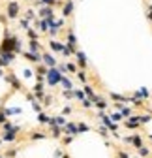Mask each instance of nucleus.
Wrapping results in <instances>:
<instances>
[{
  "label": "nucleus",
  "mask_w": 152,
  "mask_h": 158,
  "mask_svg": "<svg viewBox=\"0 0 152 158\" xmlns=\"http://www.w3.org/2000/svg\"><path fill=\"white\" fill-rule=\"evenodd\" d=\"M0 126H2V132H10V130H13V126H15V124H13L11 121H6L4 124H0Z\"/></svg>",
  "instance_id": "26"
},
{
  "label": "nucleus",
  "mask_w": 152,
  "mask_h": 158,
  "mask_svg": "<svg viewBox=\"0 0 152 158\" xmlns=\"http://www.w3.org/2000/svg\"><path fill=\"white\" fill-rule=\"evenodd\" d=\"M148 139H150V141H152V134H150V135H148Z\"/></svg>",
  "instance_id": "50"
},
{
  "label": "nucleus",
  "mask_w": 152,
  "mask_h": 158,
  "mask_svg": "<svg viewBox=\"0 0 152 158\" xmlns=\"http://www.w3.org/2000/svg\"><path fill=\"white\" fill-rule=\"evenodd\" d=\"M45 75H47V83H49L51 87H54L56 83H60V79H62V73L56 70V68H49Z\"/></svg>",
  "instance_id": "1"
},
{
  "label": "nucleus",
  "mask_w": 152,
  "mask_h": 158,
  "mask_svg": "<svg viewBox=\"0 0 152 158\" xmlns=\"http://www.w3.org/2000/svg\"><path fill=\"white\" fill-rule=\"evenodd\" d=\"M109 96H111L115 102H120V104H126V102H128V98H126V96H122V94H115V92H111Z\"/></svg>",
  "instance_id": "14"
},
{
  "label": "nucleus",
  "mask_w": 152,
  "mask_h": 158,
  "mask_svg": "<svg viewBox=\"0 0 152 158\" xmlns=\"http://www.w3.org/2000/svg\"><path fill=\"white\" fill-rule=\"evenodd\" d=\"M77 77H79V81H83V83L86 81V73L85 72H77Z\"/></svg>",
  "instance_id": "38"
},
{
  "label": "nucleus",
  "mask_w": 152,
  "mask_h": 158,
  "mask_svg": "<svg viewBox=\"0 0 152 158\" xmlns=\"http://www.w3.org/2000/svg\"><path fill=\"white\" fill-rule=\"evenodd\" d=\"M73 96H77V98H79V100H81V102L85 100V92H83L81 89H77V90H75V92H73Z\"/></svg>",
  "instance_id": "32"
},
{
  "label": "nucleus",
  "mask_w": 152,
  "mask_h": 158,
  "mask_svg": "<svg viewBox=\"0 0 152 158\" xmlns=\"http://www.w3.org/2000/svg\"><path fill=\"white\" fill-rule=\"evenodd\" d=\"M4 113H6V117H10V115H19V113H21V107H4Z\"/></svg>",
  "instance_id": "16"
},
{
  "label": "nucleus",
  "mask_w": 152,
  "mask_h": 158,
  "mask_svg": "<svg viewBox=\"0 0 152 158\" xmlns=\"http://www.w3.org/2000/svg\"><path fill=\"white\" fill-rule=\"evenodd\" d=\"M0 145H2V139H0Z\"/></svg>",
  "instance_id": "52"
},
{
  "label": "nucleus",
  "mask_w": 152,
  "mask_h": 158,
  "mask_svg": "<svg viewBox=\"0 0 152 158\" xmlns=\"http://www.w3.org/2000/svg\"><path fill=\"white\" fill-rule=\"evenodd\" d=\"M19 132H21V126H13V130H10V132H2L0 139H2V143H13L17 139Z\"/></svg>",
  "instance_id": "2"
},
{
  "label": "nucleus",
  "mask_w": 152,
  "mask_h": 158,
  "mask_svg": "<svg viewBox=\"0 0 152 158\" xmlns=\"http://www.w3.org/2000/svg\"><path fill=\"white\" fill-rule=\"evenodd\" d=\"M71 11H73V2H66L64 4V10H62V15L68 17V15H71Z\"/></svg>",
  "instance_id": "15"
},
{
  "label": "nucleus",
  "mask_w": 152,
  "mask_h": 158,
  "mask_svg": "<svg viewBox=\"0 0 152 158\" xmlns=\"http://www.w3.org/2000/svg\"><path fill=\"white\" fill-rule=\"evenodd\" d=\"M47 137V134H43V132H32L30 134V139L32 141H36V139H45Z\"/></svg>",
  "instance_id": "18"
},
{
  "label": "nucleus",
  "mask_w": 152,
  "mask_h": 158,
  "mask_svg": "<svg viewBox=\"0 0 152 158\" xmlns=\"http://www.w3.org/2000/svg\"><path fill=\"white\" fill-rule=\"evenodd\" d=\"M21 27H23L25 30H28V21H26V19H21Z\"/></svg>",
  "instance_id": "44"
},
{
  "label": "nucleus",
  "mask_w": 152,
  "mask_h": 158,
  "mask_svg": "<svg viewBox=\"0 0 152 158\" xmlns=\"http://www.w3.org/2000/svg\"><path fill=\"white\" fill-rule=\"evenodd\" d=\"M88 130H90L88 124H85V123H79V124H77V132H79V134H85V132H88Z\"/></svg>",
  "instance_id": "28"
},
{
  "label": "nucleus",
  "mask_w": 152,
  "mask_h": 158,
  "mask_svg": "<svg viewBox=\"0 0 152 158\" xmlns=\"http://www.w3.org/2000/svg\"><path fill=\"white\" fill-rule=\"evenodd\" d=\"M64 132L70 134L71 137L79 134V132H77V124H75V123H66V124H64Z\"/></svg>",
  "instance_id": "7"
},
{
  "label": "nucleus",
  "mask_w": 152,
  "mask_h": 158,
  "mask_svg": "<svg viewBox=\"0 0 152 158\" xmlns=\"http://www.w3.org/2000/svg\"><path fill=\"white\" fill-rule=\"evenodd\" d=\"M53 130V137H56V139H60V135H62V130H60V126H51Z\"/></svg>",
  "instance_id": "25"
},
{
  "label": "nucleus",
  "mask_w": 152,
  "mask_h": 158,
  "mask_svg": "<svg viewBox=\"0 0 152 158\" xmlns=\"http://www.w3.org/2000/svg\"><path fill=\"white\" fill-rule=\"evenodd\" d=\"M109 118H113V121H115V124H117L118 121H122V115H120V113H113Z\"/></svg>",
  "instance_id": "33"
},
{
  "label": "nucleus",
  "mask_w": 152,
  "mask_h": 158,
  "mask_svg": "<svg viewBox=\"0 0 152 158\" xmlns=\"http://www.w3.org/2000/svg\"><path fill=\"white\" fill-rule=\"evenodd\" d=\"M135 118H137V123H139V124H146V123H150V115H137Z\"/></svg>",
  "instance_id": "22"
},
{
  "label": "nucleus",
  "mask_w": 152,
  "mask_h": 158,
  "mask_svg": "<svg viewBox=\"0 0 152 158\" xmlns=\"http://www.w3.org/2000/svg\"><path fill=\"white\" fill-rule=\"evenodd\" d=\"M124 126H126L128 130H137V128H139V123H137L135 117H130V121H126Z\"/></svg>",
  "instance_id": "10"
},
{
  "label": "nucleus",
  "mask_w": 152,
  "mask_h": 158,
  "mask_svg": "<svg viewBox=\"0 0 152 158\" xmlns=\"http://www.w3.org/2000/svg\"><path fill=\"white\" fill-rule=\"evenodd\" d=\"M92 102H94V106H96L98 109H105V107H107V102L103 100V98H100V96H96Z\"/></svg>",
  "instance_id": "12"
},
{
  "label": "nucleus",
  "mask_w": 152,
  "mask_h": 158,
  "mask_svg": "<svg viewBox=\"0 0 152 158\" xmlns=\"http://www.w3.org/2000/svg\"><path fill=\"white\" fill-rule=\"evenodd\" d=\"M137 154H139V156H145V158H146V156H150V149L143 145V147H139V149H137Z\"/></svg>",
  "instance_id": "23"
},
{
  "label": "nucleus",
  "mask_w": 152,
  "mask_h": 158,
  "mask_svg": "<svg viewBox=\"0 0 152 158\" xmlns=\"http://www.w3.org/2000/svg\"><path fill=\"white\" fill-rule=\"evenodd\" d=\"M118 158H130V154L126 151H118Z\"/></svg>",
  "instance_id": "43"
},
{
  "label": "nucleus",
  "mask_w": 152,
  "mask_h": 158,
  "mask_svg": "<svg viewBox=\"0 0 152 158\" xmlns=\"http://www.w3.org/2000/svg\"><path fill=\"white\" fill-rule=\"evenodd\" d=\"M4 77H6V81H8V83H10V85H11V87H13L15 90H21V89H23V85H21V81H19V79L15 77V73H10V75H4Z\"/></svg>",
  "instance_id": "6"
},
{
  "label": "nucleus",
  "mask_w": 152,
  "mask_h": 158,
  "mask_svg": "<svg viewBox=\"0 0 152 158\" xmlns=\"http://www.w3.org/2000/svg\"><path fill=\"white\" fill-rule=\"evenodd\" d=\"M23 73H25V77H32V72H30V70H25Z\"/></svg>",
  "instance_id": "46"
},
{
  "label": "nucleus",
  "mask_w": 152,
  "mask_h": 158,
  "mask_svg": "<svg viewBox=\"0 0 152 158\" xmlns=\"http://www.w3.org/2000/svg\"><path fill=\"white\" fill-rule=\"evenodd\" d=\"M68 40H70V44H68V45L75 49V44H77V40H75V36H73V30H71V28L68 30Z\"/></svg>",
  "instance_id": "20"
},
{
  "label": "nucleus",
  "mask_w": 152,
  "mask_h": 158,
  "mask_svg": "<svg viewBox=\"0 0 152 158\" xmlns=\"http://www.w3.org/2000/svg\"><path fill=\"white\" fill-rule=\"evenodd\" d=\"M26 34H28V38H30V40H36V38H38V32H36V30H30V28H28V30H26Z\"/></svg>",
  "instance_id": "37"
},
{
  "label": "nucleus",
  "mask_w": 152,
  "mask_h": 158,
  "mask_svg": "<svg viewBox=\"0 0 152 158\" xmlns=\"http://www.w3.org/2000/svg\"><path fill=\"white\" fill-rule=\"evenodd\" d=\"M98 117H100L102 121H103V124L107 126V130H109V132H113V135H115V137H118V134H117L118 126H117L115 123H113V121H111V118H109V117H107V115H105L103 111H100V113H98Z\"/></svg>",
  "instance_id": "3"
},
{
  "label": "nucleus",
  "mask_w": 152,
  "mask_h": 158,
  "mask_svg": "<svg viewBox=\"0 0 152 158\" xmlns=\"http://www.w3.org/2000/svg\"><path fill=\"white\" fill-rule=\"evenodd\" d=\"M60 81H62V85H64V87H66L68 90H71V83H70V79H66V77H62V79H60Z\"/></svg>",
  "instance_id": "35"
},
{
  "label": "nucleus",
  "mask_w": 152,
  "mask_h": 158,
  "mask_svg": "<svg viewBox=\"0 0 152 158\" xmlns=\"http://www.w3.org/2000/svg\"><path fill=\"white\" fill-rule=\"evenodd\" d=\"M64 98H70V100H71V98H73V90H64Z\"/></svg>",
  "instance_id": "42"
},
{
  "label": "nucleus",
  "mask_w": 152,
  "mask_h": 158,
  "mask_svg": "<svg viewBox=\"0 0 152 158\" xmlns=\"http://www.w3.org/2000/svg\"><path fill=\"white\" fill-rule=\"evenodd\" d=\"M19 17V2L10 0L8 2V10H6V19H17Z\"/></svg>",
  "instance_id": "4"
},
{
  "label": "nucleus",
  "mask_w": 152,
  "mask_h": 158,
  "mask_svg": "<svg viewBox=\"0 0 152 158\" xmlns=\"http://www.w3.org/2000/svg\"><path fill=\"white\" fill-rule=\"evenodd\" d=\"M62 113H64V115H68V113H71V107H70V106H68V107H64V111H62Z\"/></svg>",
  "instance_id": "47"
},
{
  "label": "nucleus",
  "mask_w": 152,
  "mask_h": 158,
  "mask_svg": "<svg viewBox=\"0 0 152 158\" xmlns=\"http://www.w3.org/2000/svg\"><path fill=\"white\" fill-rule=\"evenodd\" d=\"M49 118H51V117H49V115H45L43 111H42V113H38V123L47 124V123H49Z\"/></svg>",
  "instance_id": "21"
},
{
  "label": "nucleus",
  "mask_w": 152,
  "mask_h": 158,
  "mask_svg": "<svg viewBox=\"0 0 152 158\" xmlns=\"http://www.w3.org/2000/svg\"><path fill=\"white\" fill-rule=\"evenodd\" d=\"M25 58H28L30 62H42V55L40 53H25Z\"/></svg>",
  "instance_id": "11"
},
{
  "label": "nucleus",
  "mask_w": 152,
  "mask_h": 158,
  "mask_svg": "<svg viewBox=\"0 0 152 158\" xmlns=\"http://www.w3.org/2000/svg\"><path fill=\"white\" fill-rule=\"evenodd\" d=\"M17 152H19V149H10L4 156H6V158H15V154H17Z\"/></svg>",
  "instance_id": "31"
},
{
  "label": "nucleus",
  "mask_w": 152,
  "mask_h": 158,
  "mask_svg": "<svg viewBox=\"0 0 152 158\" xmlns=\"http://www.w3.org/2000/svg\"><path fill=\"white\" fill-rule=\"evenodd\" d=\"M47 27H49V23L45 21V19H43V21H38V30H40V32H45Z\"/></svg>",
  "instance_id": "27"
},
{
  "label": "nucleus",
  "mask_w": 152,
  "mask_h": 158,
  "mask_svg": "<svg viewBox=\"0 0 152 158\" xmlns=\"http://www.w3.org/2000/svg\"><path fill=\"white\" fill-rule=\"evenodd\" d=\"M92 106H94L92 100H88V98H85V100H83V107H85V109H90Z\"/></svg>",
  "instance_id": "34"
},
{
  "label": "nucleus",
  "mask_w": 152,
  "mask_h": 158,
  "mask_svg": "<svg viewBox=\"0 0 152 158\" xmlns=\"http://www.w3.org/2000/svg\"><path fill=\"white\" fill-rule=\"evenodd\" d=\"M28 47H30V53H40V42L38 40H30Z\"/></svg>",
  "instance_id": "13"
},
{
  "label": "nucleus",
  "mask_w": 152,
  "mask_h": 158,
  "mask_svg": "<svg viewBox=\"0 0 152 158\" xmlns=\"http://www.w3.org/2000/svg\"><path fill=\"white\" fill-rule=\"evenodd\" d=\"M25 15H26V21H30V19H34V17H36L34 10H26V13H25Z\"/></svg>",
  "instance_id": "36"
},
{
  "label": "nucleus",
  "mask_w": 152,
  "mask_h": 158,
  "mask_svg": "<svg viewBox=\"0 0 152 158\" xmlns=\"http://www.w3.org/2000/svg\"><path fill=\"white\" fill-rule=\"evenodd\" d=\"M77 60H79V66L81 68H86V56H85V53L77 51Z\"/></svg>",
  "instance_id": "19"
},
{
  "label": "nucleus",
  "mask_w": 152,
  "mask_h": 158,
  "mask_svg": "<svg viewBox=\"0 0 152 158\" xmlns=\"http://www.w3.org/2000/svg\"><path fill=\"white\" fill-rule=\"evenodd\" d=\"M60 156H62V151L56 149V151H54V158H60Z\"/></svg>",
  "instance_id": "45"
},
{
  "label": "nucleus",
  "mask_w": 152,
  "mask_h": 158,
  "mask_svg": "<svg viewBox=\"0 0 152 158\" xmlns=\"http://www.w3.org/2000/svg\"><path fill=\"white\" fill-rule=\"evenodd\" d=\"M62 156H64V158H70V156H68V154H62Z\"/></svg>",
  "instance_id": "51"
},
{
  "label": "nucleus",
  "mask_w": 152,
  "mask_h": 158,
  "mask_svg": "<svg viewBox=\"0 0 152 158\" xmlns=\"http://www.w3.org/2000/svg\"><path fill=\"white\" fill-rule=\"evenodd\" d=\"M0 158H2V154H0Z\"/></svg>",
  "instance_id": "54"
},
{
  "label": "nucleus",
  "mask_w": 152,
  "mask_h": 158,
  "mask_svg": "<svg viewBox=\"0 0 152 158\" xmlns=\"http://www.w3.org/2000/svg\"><path fill=\"white\" fill-rule=\"evenodd\" d=\"M131 158H137V156H131Z\"/></svg>",
  "instance_id": "53"
},
{
  "label": "nucleus",
  "mask_w": 152,
  "mask_h": 158,
  "mask_svg": "<svg viewBox=\"0 0 152 158\" xmlns=\"http://www.w3.org/2000/svg\"><path fill=\"white\" fill-rule=\"evenodd\" d=\"M71 141H73V137H71V135H66L64 139H62V143H64V145H70Z\"/></svg>",
  "instance_id": "40"
},
{
  "label": "nucleus",
  "mask_w": 152,
  "mask_h": 158,
  "mask_svg": "<svg viewBox=\"0 0 152 158\" xmlns=\"http://www.w3.org/2000/svg\"><path fill=\"white\" fill-rule=\"evenodd\" d=\"M4 66V62H2V58H0V68H2Z\"/></svg>",
  "instance_id": "48"
},
{
  "label": "nucleus",
  "mask_w": 152,
  "mask_h": 158,
  "mask_svg": "<svg viewBox=\"0 0 152 158\" xmlns=\"http://www.w3.org/2000/svg\"><path fill=\"white\" fill-rule=\"evenodd\" d=\"M32 109H34V111H38V113H42V111H43V107H42V104H40V102H36V100L32 102Z\"/></svg>",
  "instance_id": "29"
},
{
  "label": "nucleus",
  "mask_w": 152,
  "mask_h": 158,
  "mask_svg": "<svg viewBox=\"0 0 152 158\" xmlns=\"http://www.w3.org/2000/svg\"><path fill=\"white\" fill-rule=\"evenodd\" d=\"M124 143L134 145L135 149L143 147V141H141V135H139V134H134V135H128V137H124Z\"/></svg>",
  "instance_id": "5"
},
{
  "label": "nucleus",
  "mask_w": 152,
  "mask_h": 158,
  "mask_svg": "<svg viewBox=\"0 0 152 158\" xmlns=\"http://www.w3.org/2000/svg\"><path fill=\"white\" fill-rule=\"evenodd\" d=\"M42 4H47V6H53V4H56V0H40Z\"/></svg>",
  "instance_id": "41"
},
{
  "label": "nucleus",
  "mask_w": 152,
  "mask_h": 158,
  "mask_svg": "<svg viewBox=\"0 0 152 158\" xmlns=\"http://www.w3.org/2000/svg\"><path fill=\"white\" fill-rule=\"evenodd\" d=\"M83 92H85V94L88 96V100H94V98H96V94H94V90H92V87H90V85H86Z\"/></svg>",
  "instance_id": "24"
},
{
  "label": "nucleus",
  "mask_w": 152,
  "mask_h": 158,
  "mask_svg": "<svg viewBox=\"0 0 152 158\" xmlns=\"http://www.w3.org/2000/svg\"><path fill=\"white\" fill-rule=\"evenodd\" d=\"M42 60H43V62H45V66H49V68L56 66V58H53V55H49V53L42 55Z\"/></svg>",
  "instance_id": "9"
},
{
  "label": "nucleus",
  "mask_w": 152,
  "mask_h": 158,
  "mask_svg": "<svg viewBox=\"0 0 152 158\" xmlns=\"http://www.w3.org/2000/svg\"><path fill=\"white\" fill-rule=\"evenodd\" d=\"M2 158H6V156H2Z\"/></svg>",
  "instance_id": "55"
},
{
  "label": "nucleus",
  "mask_w": 152,
  "mask_h": 158,
  "mask_svg": "<svg viewBox=\"0 0 152 158\" xmlns=\"http://www.w3.org/2000/svg\"><path fill=\"white\" fill-rule=\"evenodd\" d=\"M66 70H70V72H77V66L71 64V62H68V64H66Z\"/></svg>",
  "instance_id": "39"
},
{
  "label": "nucleus",
  "mask_w": 152,
  "mask_h": 158,
  "mask_svg": "<svg viewBox=\"0 0 152 158\" xmlns=\"http://www.w3.org/2000/svg\"><path fill=\"white\" fill-rule=\"evenodd\" d=\"M0 58H2L4 66H8V64H11L15 60V53H0Z\"/></svg>",
  "instance_id": "8"
},
{
  "label": "nucleus",
  "mask_w": 152,
  "mask_h": 158,
  "mask_svg": "<svg viewBox=\"0 0 152 158\" xmlns=\"http://www.w3.org/2000/svg\"><path fill=\"white\" fill-rule=\"evenodd\" d=\"M49 45H51V49L56 51V53H58V51H64V45H62L60 42H54V40H53V42H49Z\"/></svg>",
  "instance_id": "17"
},
{
  "label": "nucleus",
  "mask_w": 152,
  "mask_h": 158,
  "mask_svg": "<svg viewBox=\"0 0 152 158\" xmlns=\"http://www.w3.org/2000/svg\"><path fill=\"white\" fill-rule=\"evenodd\" d=\"M0 75H4V70H2V68H0Z\"/></svg>",
  "instance_id": "49"
},
{
  "label": "nucleus",
  "mask_w": 152,
  "mask_h": 158,
  "mask_svg": "<svg viewBox=\"0 0 152 158\" xmlns=\"http://www.w3.org/2000/svg\"><path fill=\"white\" fill-rule=\"evenodd\" d=\"M98 132L102 134V137H105V139H107V135H109V132H107V128H105V126H102V124H100V126H98Z\"/></svg>",
  "instance_id": "30"
}]
</instances>
